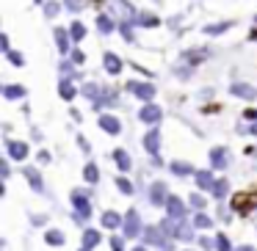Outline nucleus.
<instances>
[{
  "mask_svg": "<svg viewBox=\"0 0 257 251\" xmlns=\"http://www.w3.org/2000/svg\"><path fill=\"white\" fill-rule=\"evenodd\" d=\"M72 204H75V221H86L91 215V201L86 190H72Z\"/></svg>",
  "mask_w": 257,
  "mask_h": 251,
  "instance_id": "obj_1",
  "label": "nucleus"
},
{
  "mask_svg": "<svg viewBox=\"0 0 257 251\" xmlns=\"http://www.w3.org/2000/svg\"><path fill=\"white\" fill-rule=\"evenodd\" d=\"M127 89L133 91V94L139 97V100H144V102H150L152 97H155V86H150V83H139V80H130Z\"/></svg>",
  "mask_w": 257,
  "mask_h": 251,
  "instance_id": "obj_2",
  "label": "nucleus"
},
{
  "mask_svg": "<svg viewBox=\"0 0 257 251\" xmlns=\"http://www.w3.org/2000/svg\"><path fill=\"white\" fill-rule=\"evenodd\" d=\"M163 234H166V232H163L161 226H155V229H147V232H144V237H147V243H155L158 248H163V251H172V243H169V240L163 237Z\"/></svg>",
  "mask_w": 257,
  "mask_h": 251,
  "instance_id": "obj_3",
  "label": "nucleus"
},
{
  "mask_svg": "<svg viewBox=\"0 0 257 251\" xmlns=\"http://www.w3.org/2000/svg\"><path fill=\"white\" fill-rule=\"evenodd\" d=\"M122 229H124V234H127V237H136V234H141V218H139V212L130 210L127 215H124Z\"/></svg>",
  "mask_w": 257,
  "mask_h": 251,
  "instance_id": "obj_4",
  "label": "nucleus"
},
{
  "mask_svg": "<svg viewBox=\"0 0 257 251\" xmlns=\"http://www.w3.org/2000/svg\"><path fill=\"white\" fill-rule=\"evenodd\" d=\"M6 149H9V157H12V160H25V157H28V146L20 144V141L9 138L6 141Z\"/></svg>",
  "mask_w": 257,
  "mask_h": 251,
  "instance_id": "obj_5",
  "label": "nucleus"
},
{
  "mask_svg": "<svg viewBox=\"0 0 257 251\" xmlns=\"http://www.w3.org/2000/svg\"><path fill=\"white\" fill-rule=\"evenodd\" d=\"M144 149L150 152L152 157L158 155V149H161V133H158V130H150V133L144 135Z\"/></svg>",
  "mask_w": 257,
  "mask_h": 251,
  "instance_id": "obj_6",
  "label": "nucleus"
},
{
  "mask_svg": "<svg viewBox=\"0 0 257 251\" xmlns=\"http://www.w3.org/2000/svg\"><path fill=\"white\" fill-rule=\"evenodd\" d=\"M139 119H141V122H147V124H158V122H161V108H158V105H144V108H141V113H139Z\"/></svg>",
  "mask_w": 257,
  "mask_h": 251,
  "instance_id": "obj_7",
  "label": "nucleus"
},
{
  "mask_svg": "<svg viewBox=\"0 0 257 251\" xmlns=\"http://www.w3.org/2000/svg\"><path fill=\"white\" fill-rule=\"evenodd\" d=\"M150 201H152V204H166V201H169L166 185H163V182H152V188H150Z\"/></svg>",
  "mask_w": 257,
  "mask_h": 251,
  "instance_id": "obj_8",
  "label": "nucleus"
},
{
  "mask_svg": "<svg viewBox=\"0 0 257 251\" xmlns=\"http://www.w3.org/2000/svg\"><path fill=\"white\" fill-rule=\"evenodd\" d=\"M166 210H169V215H172V218H177V221H183V218H185V204L177 199V196H169Z\"/></svg>",
  "mask_w": 257,
  "mask_h": 251,
  "instance_id": "obj_9",
  "label": "nucleus"
},
{
  "mask_svg": "<svg viewBox=\"0 0 257 251\" xmlns=\"http://www.w3.org/2000/svg\"><path fill=\"white\" fill-rule=\"evenodd\" d=\"M232 94H235V97H240V100H254L257 91L251 89L249 83H235V86H232Z\"/></svg>",
  "mask_w": 257,
  "mask_h": 251,
  "instance_id": "obj_10",
  "label": "nucleus"
},
{
  "mask_svg": "<svg viewBox=\"0 0 257 251\" xmlns=\"http://www.w3.org/2000/svg\"><path fill=\"white\" fill-rule=\"evenodd\" d=\"M100 127L105 130V133L116 135L119 130H122V124H119V119H116V116H100Z\"/></svg>",
  "mask_w": 257,
  "mask_h": 251,
  "instance_id": "obj_11",
  "label": "nucleus"
},
{
  "mask_svg": "<svg viewBox=\"0 0 257 251\" xmlns=\"http://www.w3.org/2000/svg\"><path fill=\"white\" fill-rule=\"evenodd\" d=\"M102 64H105V69H108L111 75H119V72H122V61H119V56H113V53H105Z\"/></svg>",
  "mask_w": 257,
  "mask_h": 251,
  "instance_id": "obj_12",
  "label": "nucleus"
},
{
  "mask_svg": "<svg viewBox=\"0 0 257 251\" xmlns=\"http://www.w3.org/2000/svg\"><path fill=\"white\" fill-rule=\"evenodd\" d=\"M210 166L213 168H224V166H227V149H218V146H216V149L210 152Z\"/></svg>",
  "mask_w": 257,
  "mask_h": 251,
  "instance_id": "obj_13",
  "label": "nucleus"
},
{
  "mask_svg": "<svg viewBox=\"0 0 257 251\" xmlns=\"http://www.w3.org/2000/svg\"><path fill=\"white\" fill-rule=\"evenodd\" d=\"M122 223H124V221H122V218H119L113 210L102 212V226H105V229H116V226H122Z\"/></svg>",
  "mask_w": 257,
  "mask_h": 251,
  "instance_id": "obj_14",
  "label": "nucleus"
},
{
  "mask_svg": "<svg viewBox=\"0 0 257 251\" xmlns=\"http://www.w3.org/2000/svg\"><path fill=\"white\" fill-rule=\"evenodd\" d=\"M113 160H116V166L122 168V171H130V166H133V160H130V155L124 149H116L113 152Z\"/></svg>",
  "mask_w": 257,
  "mask_h": 251,
  "instance_id": "obj_15",
  "label": "nucleus"
},
{
  "mask_svg": "<svg viewBox=\"0 0 257 251\" xmlns=\"http://www.w3.org/2000/svg\"><path fill=\"white\" fill-rule=\"evenodd\" d=\"M249 201H257V196H235L232 199V210H238V212H246L249 210Z\"/></svg>",
  "mask_w": 257,
  "mask_h": 251,
  "instance_id": "obj_16",
  "label": "nucleus"
},
{
  "mask_svg": "<svg viewBox=\"0 0 257 251\" xmlns=\"http://www.w3.org/2000/svg\"><path fill=\"white\" fill-rule=\"evenodd\" d=\"M23 174L31 179V188H34V190H42V177H39V171H36L34 166H25Z\"/></svg>",
  "mask_w": 257,
  "mask_h": 251,
  "instance_id": "obj_17",
  "label": "nucleus"
},
{
  "mask_svg": "<svg viewBox=\"0 0 257 251\" xmlns=\"http://www.w3.org/2000/svg\"><path fill=\"white\" fill-rule=\"evenodd\" d=\"M56 45H58V50H61L64 56L69 53V34L64 28H56Z\"/></svg>",
  "mask_w": 257,
  "mask_h": 251,
  "instance_id": "obj_18",
  "label": "nucleus"
},
{
  "mask_svg": "<svg viewBox=\"0 0 257 251\" xmlns=\"http://www.w3.org/2000/svg\"><path fill=\"white\" fill-rule=\"evenodd\" d=\"M97 243H100V232H97V229H86V232H83V245H86V251L94 248Z\"/></svg>",
  "mask_w": 257,
  "mask_h": 251,
  "instance_id": "obj_19",
  "label": "nucleus"
},
{
  "mask_svg": "<svg viewBox=\"0 0 257 251\" xmlns=\"http://www.w3.org/2000/svg\"><path fill=\"white\" fill-rule=\"evenodd\" d=\"M196 182H199V188H213V182H216V179H213V174L210 171H196Z\"/></svg>",
  "mask_w": 257,
  "mask_h": 251,
  "instance_id": "obj_20",
  "label": "nucleus"
},
{
  "mask_svg": "<svg viewBox=\"0 0 257 251\" xmlns=\"http://www.w3.org/2000/svg\"><path fill=\"white\" fill-rule=\"evenodd\" d=\"M205 56H207V50H191V53H183V61L199 64V61H205Z\"/></svg>",
  "mask_w": 257,
  "mask_h": 251,
  "instance_id": "obj_21",
  "label": "nucleus"
},
{
  "mask_svg": "<svg viewBox=\"0 0 257 251\" xmlns=\"http://www.w3.org/2000/svg\"><path fill=\"white\" fill-rule=\"evenodd\" d=\"M97 28H100V34H111V31H113V20L105 17V14H100V17H97Z\"/></svg>",
  "mask_w": 257,
  "mask_h": 251,
  "instance_id": "obj_22",
  "label": "nucleus"
},
{
  "mask_svg": "<svg viewBox=\"0 0 257 251\" xmlns=\"http://www.w3.org/2000/svg\"><path fill=\"white\" fill-rule=\"evenodd\" d=\"M3 94H6L9 100H20V97H25V89H23V86H6Z\"/></svg>",
  "mask_w": 257,
  "mask_h": 251,
  "instance_id": "obj_23",
  "label": "nucleus"
},
{
  "mask_svg": "<svg viewBox=\"0 0 257 251\" xmlns=\"http://www.w3.org/2000/svg\"><path fill=\"white\" fill-rule=\"evenodd\" d=\"M191 234H194V232L188 229V223L180 221L177 226H174V237H180V240H191Z\"/></svg>",
  "mask_w": 257,
  "mask_h": 251,
  "instance_id": "obj_24",
  "label": "nucleus"
},
{
  "mask_svg": "<svg viewBox=\"0 0 257 251\" xmlns=\"http://www.w3.org/2000/svg\"><path fill=\"white\" fill-rule=\"evenodd\" d=\"M58 94H61L64 97V100H72V97H75V86L72 83H67V80H61V86H58Z\"/></svg>",
  "mask_w": 257,
  "mask_h": 251,
  "instance_id": "obj_25",
  "label": "nucleus"
},
{
  "mask_svg": "<svg viewBox=\"0 0 257 251\" xmlns=\"http://www.w3.org/2000/svg\"><path fill=\"white\" fill-rule=\"evenodd\" d=\"M69 36H72L75 42H80L86 36V28H83V23H72L69 25Z\"/></svg>",
  "mask_w": 257,
  "mask_h": 251,
  "instance_id": "obj_26",
  "label": "nucleus"
},
{
  "mask_svg": "<svg viewBox=\"0 0 257 251\" xmlns=\"http://www.w3.org/2000/svg\"><path fill=\"white\" fill-rule=\"evenodd\" d=\"M83 177H86V182H97V179H100V171H97L94 163H89V166L83 168Z\"/></svg>",
  "mask_w": 257,
  "mask_h": 251,
  "instance_id": "obj_27",
  "label": "nucleus"
},
{
  "mask_svg": "<svg viewBox=\"0 0 257 251\" xmlns=\"http://www.w3.org/2000/svg\"><path fill=\"white\" fill-rule=\"evenodd\" d=\"M45 240H47L50 245H61V243H64V234L58 232V229H50V232L45 234Z\"/></svg>",
  "mask_w": 257,
  "mask_h": 251,
  "instance_id": "obj_28",
  "label": "nucleus"
},
{
  "mask_svg": "<svg viewBox=\"0 0 257 251\" xmlns=\"http://www.w3.org/2000/svg\"><path fill=\"white\" fill-rule=\"evenodd\" d=\"M227 28H229V23H216V25H207L205 34H207V36H218V34H224Z\"/></svg>",
  "mask_w": 257,
  "mask_h": 251,
  "instance_id": "obj_29",
  "label": "nucleus"
},
{
  "mask_svg": "<svg viewBox=\"0 0 257 251\" xmlns=\"http://www.w3.org/2000/svg\"><path fill=\"white\" fill-rule=\"evenodd\" d=\"M83 97H86V100H100V86H94V83H89V86H86V89H83Z\"/></svg>",
  "mask_w": 257,
  "mask_h": 251,
  "instance_id": "obj_30",
  "label": "nucleus"
},
{
  "mask_svg": "<svg viewBox=\"0 0 257 251\" xmlns=\"http://www.w3.org/2000/svg\"><path fill=\"white\" fill-rule=\"evenodd\" d=\"M172 171L177 174V177H188V174H191V166H188V163H177V160H174V163H172Z\"/></svg>",
  "mask_w": 257,
  "mask_h": 251,
  "instance_id": "obj_31",
  "label": "nucleus"
},
{
  "mask_svg": "<svg viewBox=\"0 0 257 251\" xmlns=\"http://www.w3.org/2000/svg\"><path fill=\"white\" fill-rule=\"evenodd\" d=\"M210 190H213V193L218 196V199H224V196H227V182H224V179H216Z\"/></svg>",
  "mask_w": 257,
  "mask_h": 251,
  "instance_id": "obj_32",
  "label": "nucleus"
},
{
  "mask_svg": "<svg viewBox=\"0 0 257 251\" xmlns=\"http://www.w3.org/2000/svg\"><path fill=\"white\" fill-rule=\"evenodd\" d=\"M116 188L122 190V193H127V196L133 193V182H130L127 177H119V179H116Z\"/></svg>",
  "mask_w": 257,
  "mask_h": 251,
  "instance_id": "obj_33",
  "label": "nucleus"
},
{
  "mask_svg": "<svg viewBox=\"0 0 257 251\" xmlns=\"http://www.w3.org/2000/svg\"><path fill=\"white\" fill-rule=\"evenodd\" d=\"M205 204H207V201H205V196H199V193H194V196H191V207H194L196 212H202V210H205Z\"/></svg>",
  "mask_w": 257,
  "mask_h": 251,
  "instance_id": "obj_34",
  "label": "nucleus"
},
{
  "mask_svg": "<svg viewBox=\"0 0 257 251\" xmlns=\"http://www.w3.org/2000/svg\"><path fill=\"white\" fill-rule=\"evenodd\" d=\"M216 251H232V245H229L227 234H218V237H216Z\"/></svg>",
  "mask_w": 257,
  "mask_h": 251,
  "instance_id": "obj_35",
  "label": "nucleus"
},
{
  "mask_svg": "<svg viewBox=\"0 0 257 251\" xmlns=\"http://www.w3.org/2000/svg\"><path fill=\"white\" fill-rule=\"evenodd\" d=\"M194 226H199V229H207V226H210V218H207L205 212H196V218H194Z\"/></svg>",
  "mask_w": 257,
  "mask_h": 251,
  "instance_id": "obj_36",
  "label": "nucleus"
},
{
  "mask_svg": "<svg viewBox=\"0 0 257 251\" xmlns=\"http://www.w3.org/2000/svg\"><path fill=\"white\" fill-rule=\"evenodd\" d=\"M139 23L144 25V28H155V25H158V17H152V14H141Z\"/></svg>",
  "mask_w": 257,
  "mask_h": 251,
  "instance_id": "obj_37",
  "label": "nucleus"
},
{
  "mask_svg": "<svg viewBox=\"0 0 257 251\" xmlns=\"http://www.w3.org/2000/svg\"><path fill=\"white\" fill-rule=\"evenodd\" d=\"M9 61H12L14 67H23V64H25V58L20 56V53H12V50H9Z\"/></svg>",
  "mask_w": 257,
  "mask_h": 251,
  "instance_id": "obj_38",
  "label": "nucleus"
},
{
  "mask_svg": "<svg viewBox=\"0 0 257 251\" xmlns=\"http://www.w3.org/2000/svg\"><path fill=\"white\" fill-rule=\"evenodd\" d=\"M45 14H47V17H56V14H58V3H45Z\"/></svg>",
  "mask_w": 257,
  "mask_h": 251,
  "instance_id": "obj_39",
  "label": "nucleus"
},
{
  "mask_svg": "<svg viewBox=\"0 0 257 251\" xmlns=\"http://www.w3.org/2000/svg\"><path fill=\"white\" fill-rule=\"evenodd\" d=\"M61 72H64V75H72V78H78V72L72 69V64H67V61L61 64Z\"/></svg>",
  "mask_w": 257,
  "mask_h": 251,
  "instance_id": "obj_40",
  "label": "nucleus"
},
{
  "mask_svg": "<svg viewBox=\"0 0 257 251\" xmlns=\"http://www.w3.org/2000/svg\"><path fill=\"white\" fill-rule=\"evenodd\" d=\"M199 245H202V248H213V245H216V240H207V237H202V240H199Z\"/></svg>",
  "mask_w": 257,
  "mask_h": 251,
  "instance_id": "obj_41",
  "label": "nucleus"
},
{
  "mask_svg": "<svg viewBox=\"0 0 257 251\" xmlns=\"http://www.w3.org/2000/svg\"><path fill=\"white\" fill-rule=\"evenodd\" d=\"M83 58H86V56H83L80 50H75V53H72V61H75V64H83Z\"/></svg>",
  "mask_w": 257,
  "mask_h": 251,
  "instance_id": "obj_42",
  "label": "nucleus"
},
{
  "mask_svg": "<svg viewBox=\"0 0 257 251\" xmlns=\"http://www.w3.org/2000/svg\"><path fill=\"white\" fill-rule=\"evenodd\" d=\"M111 248H113V251H122V240H119V237H111Z\"/></svg>",
  "mask_w": 257,
  "mask_h": 251,
  "instance_id": "obj_43",
  "label": "nucleus"
},
{
  "mask_svg": "<svg viewBox=\"0 0 257 251\" xmlns=\"http://www.w3.org/2000/svg\"><path fill=\"white\" fill-rule=\"evenodd\" d=\"M243 119H249V122H257V111H246Z\"/></svg>",
  "mask_w": 257,
  "mask_h": 251,
  "instance_id": "obj_44",
  "label": "nucleus"
},
{
  "mask_svg": "<svg viewBox=\"0 0 257 251\" xmlns=\"http://www.w3.org/2000/svg\"><path fill=\"white\" fill-rule=\"evenodd\" d=\"M67 6L72 9V12H78V9H80V0H67Z\"/></svg>",
  "mask_w": 257,
  "mask_h": 251,
  "instance_id": "obj_45",
  "label": "nucleus"
},
{
  "mask_svg": "<svg viewBox=\"0 0 257 251\" xmlns=\"http://www.w3.org/2000/svg\"><path fill=\"white\" fill-rule=\"evenodd\" d=\"M238 251H251V248H249V245H240V248H238Z\"/></svg>",
  "mask_w": 257,
  "mask_h": 251,
  "instance_id": "obj_46",
  "label": "nucleus"
},
{
  "mask_svg": "<svg viewBox=\"0 0 257 251\" xmlns=\"http://www.w3.org/2000/svg\"><path fill=\"white\" fill-rule=\"evenodd\" d=\"M133 251H147V248H133Z\"/></svg>",
  "mask_w": 257,
  "mask_h": 251,
  "instance_id": "obj_47",
  "label": "nucleus"
},
{
  "mask_svg": "<svg viewBox=\"0 0 257 251\" xmlns=\"http://www.w3.org/2000/svg\"><path fill=\"white\" fill-rule=\"evenodd\" d=\"M39 3H42V0H39Z\"/></svg>",
  "mask_w": 257,
  "mask_h": 251,
  "instance_id": "obj_48",
  "label": "nucleus"
}]
</instances>
